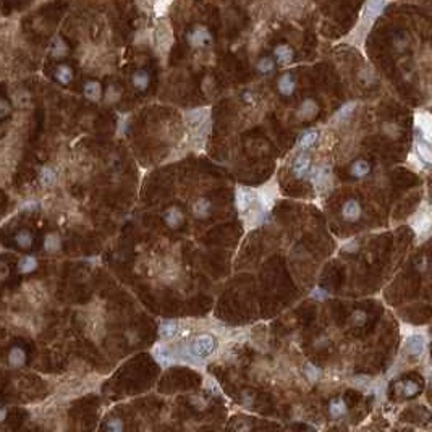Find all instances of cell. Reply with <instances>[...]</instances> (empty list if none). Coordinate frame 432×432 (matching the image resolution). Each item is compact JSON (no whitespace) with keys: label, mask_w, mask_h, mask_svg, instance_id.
Returning a JSON list of instances; mask_svg holds the SVG:
<instances>
[{"label":"cell","mask_w":432,"mask_h":432,"mask_svg":"<svg viewBox=\"0 0 432 432\" xmlns=\"http://www.w3.org/2000/svg\"><path fill=\"white\" fill-rule=\"evenodd\" d=\"M118 96H120L118 91H117L114 86H110L107 89V98H105V100H107V102H115V100L118 99Z\"/></svg>","instance_id":"f35d334b"},{"label":"cell","mask_w":432,"mask_h":432,"mask_svg":"<svg viewBox=\"0 0 432 432\" xmlns=\"http://www.w3.org/2000/svg\"><path fill=\"white\" fill-rule=\"evenodd\" d=\"M55 78L62 84H68L70 81L73 79V70L70 68L68 65H60V67H57V70H55Z\"/></svg>","instance_id":"f1b7e54d"},{"label":"cell","mask_w":432,"mask_h":432,"mask_svg":"<svg viewBox=\"0 0 432 432\" xmlns=\"http://www.w3.org/2000/svg\"><path fill=\"white\" fill-rule=\"evenodd\" d=\"M207 389H209V390H212V389H214V390H216V395H218V393H220V387H218V385H217V382H216V379H211V377H209V379H207Z\"/></svg>","instance_id":"b9f144b4"},{"label":"cell","mask_w":432,"mask_h":432,"mask_svg":"<svg viewBox=\"0 0 432 432\" xmlns=\"http://www.w3.org/2000/svg\"><path fill=\"white\" fill-rule=\"evenodd\" d=\"M416 125H418V128H419L421 139L431 143V118H429V115L428 114L416 115Z\"/></svg>","instance_id":"2e32d148"},{"label":"cell","mask_w":432,"mask_h":432,"mask_svg":"<svg viewBox=\"0 0 432 432\" xmlns=\"http://www.w3.org/2000/svg\"><path fill=\"white\" fill-rule=\"evenodd\" d=\"M343 250L347 251V253H354V250H356V243L352 241V243H350V245H345V246H343Z\"/></svg>","instance_id":"7bdbcfd3"},{"label":"cell","mask_w":432,"mask_h":432,"mask_svg":"<svg viewBox=\"0 0 432 432\" xmlns=\"http://www.w3.org/2000/svg\"><path fill=\"white\" fill-rule=\"evenodd\" d=\"M256 70L261 75H271L274 70H275V62H274V59L271 57H262L259 62L256 63Z\"/></svg>","instance_id":"f546056e"},{"label":"cell","mask_w":432,"mask_h":432,"mask_svg":"<svg viewBox=\"0 0 432 432\" xmlns=\"http://www.w3.org/2000/svg\"><path fill=\"white\" fill-rule=\"evenodd\" d=\"M350 174H352V177H354V178H364V177H368L371 174V165L364 159H358L350 167Z\"/></svg>","instance_id":"ac0fdd59"},{"label":"cell","mask_w":432,"mask_h":432,"mask_svg":"<svg viewBox=\"0 0 432 432\" xmlns=\"http://www.w3.org/2000/svg\"><path fill=\"white\" fill-rule=\"evenodd\" d=\"M84 96L93 102H98L102 98V86H100L99 81H88L84 84Z\"/></svg>","instance_id":"e0dca14e"},{"label":"cell","mask_w":432,"mask_h":432,"mask_svg":"<svg viewBox=\"0 0 432 432\" xmlns=\"http://www.w3.org/2000/svg\"><path fill=\"white\" fill-rule=\"evenodd\" d=\"M319 114V105L314 99H304L296 110V118L299 121H309Z\"/></svg>","instance_id":"8992f818"},{"label":"cell","mask_w":432,"mask_h":432,"mask_svg":"<svg viewBox=\"0 0 432 432\" xmlns=\"http://www.w3.org/2000/svg\"><path fill=\"white\" fill-rule=\"evenodd\" d=\"M105 428H107L109 431L118 432V431L123 429V423H121V421H120L118 418H112V419L109 421V423H107V426H105Z\"/></svg>","instance_id":"d590c367"},{"label":"cell","mask_w":432,"mask_h":432,"mask_svg":"<svg viewBox=\"0 0 432 432\" xmlns=\"http://www.w3.org/2000/svg\"><path fill=\"white\" fill-rule=\"evenodd\" d=\"M174 0H156L154 2V12L157 17H164V15L169 12L170 5Z\"/></svg>","instance_id":"1f68e13d"},{"label":"cell","mask_w":432,"mask_h":432,"mask_svg":"<svg viewBox=\"0 0 432 432\" xmlns=\"http://www.w3.org/2000/svg\"><path fill=\"white\" fill-rule=\"evenodd\" d=\"M319 139V131L317 130H306L304 133H301V136L298 138V149L299 151H306L309 149L311 146H314L317 143Z\"/></svg>","instance_id":"9a60e30c"},{"label":"cell","mask_w":432,"mask_h":432,"mask_svg":"<svg viewBox=\"0 0 432 432\" xmlns=\"http://www.w3.org/2000/svg\"><path fill=\"white\" fill-rule=\"evenodd\" d=\"M363 214V207H361L359 201L354 199V197H350L343 202L342 206V217L343 220L347 222H358Z\"/></svg>","instance_id":"5b68a950"},{"label":"cell","mask_w":432,"mask_h":432,"mask_svg":"<svg viewBox=\"0 0 432 432\" xmlns=\"http://www.w3.org/2000/svg\"><path fill=\"white\" fill-rule=\"evenodd\" d=\"M185 120L191 128H197V126H201L202 123H206V121L209 120V110L207 109H193L190 112H186Z\"/></svg>","instance_id":"7c38bea8"},{"label":"cell","mask_w":432,"mask_h":432,"mask_svg":"<svg viewBox=\"0 0 432 432\" xmlns=\"http://www.w3.org/2000/svg\"><path fill=\"white\" fill-rule=\"evenodd\" d=\"M38 269V261L34 256H23L18 262V271L21 274H31Z\"/></svg>","instance_id":"484cf974"},{"label":"cell","mask_w":432,"mask_h":432,"mask_svg":"<svg viewBox=\"0 0 432 432\" xmlns=\"http://www.w3.org/2000/svg\"><path fill=\"white\" fill-rule=\"evenodd\" d=\"M40 181H42L44 186H50L55 181V174L52 169H42V174H40Z\"/></svg>","instance_id":"836d02e7"},{"label":"cell","mask_w":432,"mask_h":432,"mask_svg":"<svg viewBox=\"0 0 432 432\" xmlns=\"http://www.w3.org/2000/svg\"><path fill=\"white\" fill-rule=\"evenodd\" d=\"M254 199H256V193L246 190V188H243V186H238L236 195H235V206L238 211L246 212L253 206Z\"/></svg>","instance_id":"52a82bcc"},{"label":"cell","mask_w":432,"mask_h":432,"mask_svg":"<svg viewBox=\"0 0 432 432\" xmlns=\"http://www.w3.org/2000/svg\"><path fill=\"white\" fill-rule=\"evenodd\" d=\"M352 319H353V324L354 325H363L366 322V319H368V316H366V313L363 311V309H356L353 314H352Z\"/></svg>","instance_id":"e575fe53"},{"label":"cell","mask_w":432,"mask_h":432,"mask_svg":"<svg viewBox=\"0 0 432 432\" xmlns=\"http://www.w3.org/2000/svg\"><path fill=\"white\" fill-rule=\"evenodd\" d=\"M211 207H212V202L207 199V197H199V199L193 202L191 212L196 218H206L211 214Z\"/></svg>","instance_id":"5bb4252c"},{"label":"cell","mask_w":432,"mask_h":432,"mask_svg":"<svg viewBox=\"0 0 432 432\" xmlns=\"http://www.w3.org/2000/svg\"><path fill=\"white\" fill-rule=\"evenodd\" d=\"M398 389H401V393L405 396H414L419 392V385L414 380H405V382L398 384Z\"/></svg>","instance_id":"4dcf8cb0"},{"label":"cell","mask_w":432,"mask_h":432,"mask_svg":"<svg viewBox=\"0 0 432 432\" xmlns=\"http://www.w3.org/2000/svg\"><path fill=\"white\" fill-rule=\"evenodd\" d=\"M164 220L170 228H178L183 223V220H185V216H183V211L180 209V207L174 206V207H169V209L165 211Z\"/></svg>","instance_id":"4fadbf2b"},{"label":"cell","mask_w":432,"mask_h":432,"mask_svg":"<svg viewBox=\"0 0 432 432\" xmlns=\"http://www.w3.org/2000/svg\"><path fill=\"white\" fill-rule=\"evenodd\" d=\"M26 363V353L21 347H13L8 353V364L12 368H21Z\"/></svg>","instance_id":"d6986e66"},{"label":"cell","mask_w":432,"mask_h":432,"mask_svg":"<svg viewBox=\"0 0 432 432\" xmlns=\"http://www.w3.org/2000/svg\"><path fill=\"white\" fill-rule=\"evenodd\" d=\"M5 418H7V410H5L2 405H0V423H2V421H5Z\"/></svg>","instance_id":"ee69618b"},{"label":"cell","mask_w":432,"mask_h":432,"mask_svg":"<svg viewBox=\"0 0 432 432\" xmlns=\"http://www.w3.org/2000/svg\"><path fill=\"white\" fill-rule=\"evenodd\" d=\"M354 109H356V104H354V102H348V104L342 105V107L337 110V114L334 115V120L335 121H345V120H348L350 117L353 115Z\"/></svg>","instance_id":"83f0119b"},{"label":"cell","mask_w":432,"mask_h":432,"mask_svg":"<svg viewBox=\"0 0 432 432\" xmlns=\"http://www.w3.org/2000/svg\"><path fill=\"white\" fill-rule=\"evenodd\" d=\"M65 50H67V45H65L60 39L55 40V47H54V55H55V57H60V55H63Z\"/></svg>","instance_id":"74e56055"},{"label":"cell","mask_w":432,"mask_h":432,"mask_svg":"<svg viewBox=\"0 0 432 432\" xmlns=\"http://www.w3.org/2000/svg\"><path fill=\"white\" fill-rule=\"evenodd\" d=\"M416 154H418L419 160H423L426 165H429L432 162V152H431V147H429V143L424 139H419L416 141Z\"/></svg>","instance_id":"44dd1931"},{"label":"cell","mask_w":432,"mask_h":432,"mask_svg":"<svg viewBox=\"0 0 432 432\" xmlns=\"http://www.w3.org/2000/svg\"><path fill=\"white\" fill-rule=\"evenodd\" d=\"M15 241H17V245H18L20 248H23V250H29V248L33 246L34 238H33V235H31V232L21 230V232H18L17 235H15Z\"/></svg>","instance_id":"4316f807"},{"label":"cell","mask_w":432,"mask_h":432,"mask_svg":"<svg viewBox=\"0 0 432 432\" xmlns=\"http://www.w3.org/2000/svg\"><path fill=\"white\" fill-rule=\"evenodd\" d=\"M295 89H296V78H295L293 73H285V75H282L280 78H278L277 91L282 96L288 98V96H292L295 93Z\"/></svg>","instance_id":"8fae6325"},{"label":"cell","mask_w":432,"mask_h":432,"mask_svg":"<svg viewBox=\"0 0 432 432\" xmlns=\"http://www.w3.org/2000/svg\"><path fill=\"white\" fill-rule=\"evenodd\" d=\"M311 296L314 298V299H317V301H322L324 298H327V292H325L324 288H321V287H316L311 292Z\"/></svg>","instance_id":"8d00e7d4"},{"label":"cell","mask_w":432,"mask_h":432,"mask_svg":"<svg viewBox=\"0 0 432 432\" xmlns=\"http://www.w3.org/2000/svg\"><path fill=\"white\" fill-rule=\"evenodd\" d=\"M348 406L345 403L343 398H335L329 403V414L332 418H342V416L347 414Z\"/></svg>","instance_id":"ffe728a7"},{"label":"cell","mask_w":432,"mask_h":432,"mask_svg":"<svg viewBox=\"0 0 432 432\" xmlns=\"http://www.w3.org/2000/svg\"><path fill=\"white\" fill-rule=\"evenodd\" d=\"M8 272H10V269H8L7 264L0 262V280H5V278L8 277Z\"/></svg>","instance_id":"60d3db41"},{"label":"cell","mask_w":432,"mask_h":432,"mask_svg":"<svg viewBox=\"0 0 432 432\" xmlns=\"http://www.w3.org/2000/svg\"><path fill=\"white\" fill-rule=\"evenodd\" d=\"M131 83H133V86L138 91H146L151 83L149 73L144 72V70H138V72H135L133 76H131Z\"/></svg>","instance_id":"7402d4cb"},{"label":"cell","mask_w":432,"mask_h":432,"mask_svg":"<svg viewBox=\"0 0 432 432\" xmlns=\"http://www.w3.org/2000/svg\"><path fill=\"white\" fill-rule=\"evenodd\" d=\"M154 40H156V47L159 52L167 54L169 49L174 44V33L169 26V23H160L159 26L156 28V34H154Z\"/></svg>","instance_id":"7a4b0ae2"},{"label":"cell","mask_w":432,"mask_h":432,"mask_svg":"<svg viewBox=\"0 0 432 432\" xmlns=\"http://www.w3.org/2000/svg\"><path fill=\"white\" fill-rule=\"evenodd\" d=\"M212 40V34L206 26H195L188 33V42L191 47H204Z\"/></svg>","instance_id":"3957f363"},{"label":"cell","mask_w":432,"mask_h":432,"mask_svg":"<svg viewBox=\"0 0 432 432\" xmlns=\"http://www.w3.org/2000/svg\"><path fill=\"white\" fill-rule=\"evenodd\" d=\"M413 228L416 230L418 235H428L429 228H431V218L428 214H419L418 217L413 220Z\"/></svg>","instance_id":"cb8c5ba5"},{"label":"cell","mask_w":432,"mask_h":432,"mask_svg":"<svg viewBox=\"0 0 432 432\" xmlns=\"http://www.w3.org/2000/svg\"><path fill=\"white\" fill-rule=\"evenodd\" d=\"M385 7H387V0H368L363 20H368V23H373L374 20L384 12Z\"/></svg>","instance_id":"30bf717a"},{"label":"cell","mask_w":432,"mask_h":432,"mask_svg":"<svg viewBox=\"0 0 432 432\" xmlns=\"http://www.w3.org/2000/svg\"><path fill=\"white\" fill-rule=\"evenodd\" d=\"M217 347H218V342H217V338L214 337V335L201 334L191 342L190 353H191L193 358H196L199 361L201 359H207L217 352Z\"/></svg>","instance_id":"6da1fadb"},{"label":"cell","mask_w":432,"mask_h":432,"mask_svg":"<svg viewBox=\"0 0 432 432\" xmlns=\"http://www.w3.org/2000/svg\"><path fill=\"white\" fill-rule=\"evenodd\" d=\"M274 59L278 65H290L295 59V50L288 44H278L274 49Z\"/></svg>","instance_id":"9c48e42d"},{"label":"cell","mask_w":432,"mask_h":432,"mask_svg":"<svg viewBox=\"0 0 432 432\" xmlns=\"http://www.w3.org/2000/svg\"><path fill=\"white\" fill-rule=\"evenodd\" d=\"M178 332H180L178 322H175V321H164L159 325V334L164 338H174L178 335Z\"/></svg>","instance_id":"603a6c76"},{"label":"cell","mask_w":432,"mask_h":432,"mask_svg":"<svg viewBox=\"0 0 432 432\" xmlns=\"http://www.w3.org/2000/svg\"><path fill=\"white\" fill-rule=\"evenodd\" d=\"M10 104L7 102L5 99H0V118H3V117H7L10 114Z\"/></svg>","instance_id":"ab89813d"},{"label":"cell","mask_w":432,"mask_h":432,"mask_svg":"<svg viewBox=\"0 0 432 432\" xmlns=\"http://www.w3.org/2000/svg\"><path fill=\"white\" fill-rule=\"evenodd\" d=\"M304 375L308 377V380H311V382H316V380L321 377V369H319L317 366L308 363L306 368H304Z\"/></svg>","instance_id":"d6a6232c"},{"label":"cell","mask_w":432,"mask_h":432,"mask_svg":"<svg viewBox=\"0 0 432 432\" xmlns=\"http://www.w3.org/2000/svg\"><path fill=\"white\" fill-rule=\"evenodd\" d=\"M405 347L413 358H421L426 350V340L423 335H418V334L410 335L405 342Z\"/></svg>","instance_id":"ba28073f"},{"label":"cell","mask_w":432,"mask_h":432,"mask_svg":"<svg viewBox=\"0 0 432 432\" xmlns=\"http://www.w3.org/2000/svg\"><path fill=\"white\" fill-rule=\"evenodd\" d=\"M44 248L47 253H59L62 250V238L57 233H49L44 240Z\"/></svg>","instance_id":"d4e9b609"},{"label":"cell","mask_w":432,"mask_h":432,"mask_svg":"<svg viewBox=\"0 0 432 432\" xmlns=\"http://www.w3.org/2000/svg\"><path fill=\"white\" fill-rule=\"evenodd\" d=\"M311 167H313L311 157L303 151L301 154H298L296 157H295V160L292 164V172L296 178H306L309 170H311Z\"/></svg>","instance_id":"277c9868"}]
</instances>
